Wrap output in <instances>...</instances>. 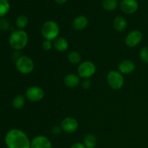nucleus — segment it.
Returning a JSON list of instances; mask_svg holds the SVG:
<instances>
[{
  "label": "nucleus",
  "mask_w": 148,
  "mask_h": 148,
  "mask_svg": "<svg viewBox=\"0 0 148 148\" xmlns=\"http://www.w3.org/2000/svg\"><path fill=\"white\" fill-rule=\"evenodd\" d=\"M30 143L27 134L18 129L10 130L6 134L5 144L7 148H30Z\"/></svg>",
  "instance_id": "1"
},
{
  "label": "nucleus",
  "mask_w": 148,
  "mask_h": 148,
  "mask_svg": "<svg viewBox=\"0 0 148 148\" xmlns=\"http://www.w3.org/2000/svg\"><path fill=\"white\" fill-rule=\"evenodd\" d=\"M28 42V36L23 30H15L11 33L9 38L10 46L14 50L24 49Z\"/></svg>",
  "instance_id": "2"
},
{
  "label": "nucleus",
  "mask_w": 148,
  "mask_h": 148,
  "mask_svg": "<svg viewBox=\"0 0 148 148\" xmlns=\"http://www.w3.org/2000/svg\"><path fill=\"white\" fill-rule=\"evenodd\" d=\"M59 33V25L53 20L45 22L41 27V34L46 40H55Z\"/></svg>",
  "instance_id": "3"
},
{
  "label": "nucleus",
  "mask_w": 148,
  "mask_h": 148,
  "mask_svg": "<svg viewBox=\"0 0 148 148\" xmlns=\"http://www.w3.org/2000/svg\"><path fill=\"white\" fill-rule=\"evenodd\" d=\"M15 66L20 73L27 75L33 72L34 69V62L29 56H22L16 61Z\"/></svg>",
  "instance_id": "4"
},
{
  "label": "nucleus",
  "mask_w": 148,
  "mask_h": 148,
  "mask_svg": "<svg viewBox=\"0 0 148 148\" xmlns=\"http://www.w3.org/2000/svg\"><path fill=\"white\" fill-rule=\"evenodd\" d=\"M107 80L109 86L114 90H119L123 87L124 83V77L118 71L112 70L108 72Z\"/></svg>",
  "instance_id": "5"
},
{
  "label": "nucleus",
  "mask_w": 148,
  "mask_h": 148,
  "mask_svg": "<svg viewBox=\"0 0 148 148\" xmlns=\"http://www.w3.org/2000/svg\"><path fill=\"white\" fill-rule=\"evenodd\" d=\"M96 71L95 65L90 61H86L79 65L77 69V73L79 77L84 78V79H88L92 77Z\"/></svg>",
  "instance_id": "6"
},
{
  "label": "nucleus",
  "mask_w": 148,
  "mask_h": 148,
  "mask_svg": "<svg viewBox=\"0 0 148 148\" xmlns=\"http://www.w3.org/2000/svg\"><path fill=\"white\" fill-rule=\"evenodd\" d=\"M26 98L31 102H38L44 97V91L38 86H31L28 88L25 92Z\"/></svg>",
  "instance_id": "7"
},
{
  "label": "nucleus",
  "mask_w": 148,
  "mask_h": 148,
  "mask_svg": "<svg viewBox=\"0 0 148 148\" xmlns=\"http://www.w3.org/2000/svg\"><path fill=\"white\" fill-rule=\"evenodd\" d=\"M143 33L138 30H134L130 32L126 38V44L130 48H134L138 46L143 40Z\"/></svg>",
  "instance_id": "8"
},
{
  "label": "nucleus",
  "mask_w": 148,
  "mask_h": 148,
  "mask_svg": "<svg viewBox=\"0 0 148 148\" xmlns=\"http://www.w3.org/2000/svg\"><path fill=\"white\" fill-rule=\"evenodd\" d=\"M121 11L128 14H134L139 8V4L137 0H121L119 4Z\"/></svg>",
  "instance_id": "9"
},
{
  "label": "nucleus",
  "mask_w": 148,
  "mask_h": 148,
  "mask_svg": "<svg viewBox=\"0 0 148 148\" xmlns=\"http://www.w3.org/2000/svg\"><path fill=\"white\" fill-rule=\"evenodd\" d=\"M61 128L67 133H73L78 129V122L73 117H66L61 123Z\"/></svg>",
  "instance_id": "10"
},
{
  "label": "nucleus",
  "mask_w": 148,
  "mask_h": 148,
  "mask_svg": "<svg viewBox=\"0 0 148 148\" xmlns=\"http://www.w3.org/2000/svg\"><path fill=\"white\" fill-rule=\"evenodd\" d=\"M30 148H52V145L47 137L39 135L32 140Z\"/></svg>",
  "instance_id": "11"
},
{
  "label": "nucleus",
  "mask_w": 148,
  "mask_h": 148,
  "mask_svg": "<svg viewBox=\"0 0 148 148\" xmlns=\"http://www.w3.org/2000/svg\"><path fill=\"white\" fill-rule=\"evenodd\" d=\"M119 71L121 74H130L134 72L136 66L131 60H124L119 63L118 66Z\"/></svg>",
  "instance_id": "12"
},
{
  "label": "nucleus",
  "mask_w": 148,
  "mask_h": 148,
  "mask_svg": "<svg viewBox=\"0 0 148 148\" xmlns=\"http://www.w3.org/2000/svg\"><path fill=\"white\" fill-rule=\"evenodd\" d=\"M88 20L85 16L79 15L74 19L72 22V27L76 30H82L88 26Z\"/></svg>",
  "instance_id": "13"
},
{
  "label": "nucleus",
  "mask_w": 148,
  "mask_h": 148,
  "mask_svg": "<svg viewBox=\"0 0 148 148\" xmlns=\"http://www.w3.org/2000/svg\"><path fill=\"white\" fill-rule=\"evenodd\" d=\"M64 82L66 87L73 88H76L79 85L80 79H79V77L77 75H75V74H69L64 77Z\"/></svg>",
  "instance_id": "14"
},
{
  "label": "nucleus",
  "mask_w": 148,
  "mask_h": 148,
  "mask_svg": "<svg viewBox=\"0 0 148 148\" xmlns=\"http://www.w3.org/2000/svg\"><path fill=\"white\" fill-rule=\"evenodd\" d=\"M53 47L56 51L59 52L65 51L69 47V43L64 38H56L53 43Z\"/></svg>",
  "instance_id": "15"
},
{
  "label": "nucleus",
  "mask_w": 148,
  "mask_h": 148,
  "mask_svg": "<svg viewBox=\"0 0 148 148\" xmlns=\"http://www.w3.org/2000/svg\"><path fill=\"white\" fill-rule=\"evenodd\" d=\"M114 27L116 31L122 32L126 29L127 26V22L124 17L121 16H117L114 20Z\"/></svg>",
  "instance_id": "16"
},
{
  "label": "nucleus",
  "mask_w": 148,
  "mask_h": 148,
  "mask_svg": "<svg viewBox=\"0 0 148 148\" xmlns=\"http://www.w3.org/2000/svg\"><path fill=\"white\" fill-rule=\"evenodd\" d=\"M118 0H103L102 2V7L106 11H114L118 7Z\"/></svg>",
  "instance_id": "17"
},
{
  "label": "nucleus",
  "mask_w": 148,
  "mask_h": 148,
  "mask_svg": "<svg viewBox=\"0 0 148 148\" xmlns=\"http://www.w3.org/2000/svg\"><path fill=\"white\" fill-rule=\"evenodd\" d=\"M84 145L87 148H95L97 145V139L93 134H88L84 139Z\"/></svg>",
  "instance_id": "18"
},
{
  "label": "nucleus",
  "mask_w": 148,
  "mask_h": 148,
  "mask_svg": "<svg viewBox=\"0 0 148 148\" xmlns=\"http://www.w3.org/2000/svg\"><path fill=\"white\" fill-rule=\"evenodd\" d=\"M25 103V100L23 95H17L14 98L12 101V106L15 109H21Z\"/></svg>",
  "instance_id": "19"
},
{
  "label": "nucleus",
  "mask_w": 148,
  "mask_h": 148,
  "mask_svg": "<svg viewBox=\"0 0 148 148\" xmlns=\"http://www.w3.org/2000/svg\"><path fill=\"white\" fill-rule=\"evenodd\" d=\"M28 18L25 14H21L18 16L16 19L15 25L20 30H23V28L25 27L28 24Z\"/></svg>",
  "instance_id": "20"
},
{
  "label": "nucleus",
  "mask_w": 148,
  "mask_h": 148,
  "mask_svg": "<svg viewBox=\"0 0 148 148\" xmlns=\"http://www.w3.org/2000/svg\"><path fill=\"white\" fill-rule=\"evenodd\" d=\"M10 9V4L8 0H0V18L5 16Z\"/></svg>",
  "instance_id": "21"
},
{
  "label": "nucleus",
  "mask_w": 148,
  "mask_h": 148,
  "mask_svg": "<svg viewBox=\"0 0 148 148\" xmlns=\"http://www.w3.org/2000/svg\"><path fill=\"white\" fill-rule=\"evenodd\" d=\"M67 59L72 64H77L81 61V55L77 51H71L68 53Z\"/></svg>",
  "instance_id": "22"
},
{
  "label": "nucleus",
  "mask_w": 148,
  "mask_h": 148,
  "mask_svg": "<svg viewBox=\"0 0 148 148\" xmlns=\"http://www.w3.org/2000/svg\"><path fill=\"white\" fill-rule=\"evenodd\" d=\"M140 58L144 63L148 64V48L143 47L140 51Z\"/></svg>",
  "instance_id": "23"
},
{
  "label": "nucleus",
  "mask_w": 148,
  "mask_h": 148,
  "mask_svg": "<svg viewBox=\"0 0 148 148\" xmlns=\"http://www.w3.org/2000/svg\"><path fill=\"white\" fill-rule=\"evenodd\" d=\"M42 46H43V49H44L45 51H49L51 49L52 46H53V43H52L51 40L45 39V40H43Z\"/></svg>",
  "instance_id": "24"
},
{
  "label": "nucleus",
  "mask_w": 148,
  "mask_h": 148,
  "mask_svg": "<svg viewBox=\"0 0 148 148\" xmlns=\"http://www.w3.org/2000/svg\"><path fill=\"white\" fill-rule=\"evenodd\" d=\"M10 27V23L5 19H0V29L2 30H6Z\"/></svg>",
  "instance_id": "25"
},
{
  "label": "nucleus",
  "mask_w": 148,
  "mask_h": 148,
  "mask_svg": "<svg viewBox=\"0 0 148 148\" xmlns=\"http://www.w3.org/2000/svg\"><path fill=\"white\" fill-rule=\"evenodd\" d=\"M82 87L85 90L89 89L91 87V82L88 79H85L82 82Z\"/></svg>",
  "instance_id": "26"
},
{
  "label": "nucleus",
  "mask_w": 148,
  "mask_h": 148,
  "mask_svg": "<svg viewBox=\"0 0 148 148\" xmlns=\"http://www.w3.org/2000/svg\"><path fill=\"white\" fill-rule=\"evenodd\" d=\"M70 148H87V147H85V145L82 144V143H77L72 145L70 147Z\"/></svg>",
  "instance_id": "27"
},
{
  "label": "nucleus",
  "mask_w": 148,
  "mask_h": 148,
  "mask_svg": "<svg viewBox=\"0 0 148 148\" xmlns=\"http://www.w3.org/2000/svg\"><path fill=\"white\" fill-rule=\"evenodd\" d=\"M52 132H53V134L55 135H57V134H59L61 132V128H59V127H54L52 130Z\"/></svg>",
  "instance_id": "28"
},
{
  "label": "nucleus",
  "mask_w": 148,
  "mask_h": 148,
  "mask_svg": "<svg viewBox=\"0 0 148 148\" xmlns=\"http://www.w3.org/2000/svg\"><path fill=\"white\" fill-rule=\"evenodd\" d=\"M54 1L55 2H56L59 4H65V3L67 1V0H54Z\"/></svg>",
  "instance_id": "29"
}]
</instances>
